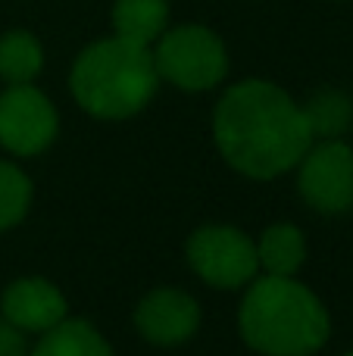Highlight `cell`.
<instances>
[{
	"label": "cell",
	"mask_w": 353,
	"mask_h": 356,
	"mask_svg": "<svg viewBox=\"0 0 353 356\" xmlns=\"http://www.w3.org/2000/svg\"><path fill=\"white\" fill-rule=\"evenodd\" d=\"M213 138L222 160L256 181L291 172L313 144L304 106L266 79H244L219 97Z\"/></svg>",
	"instance_id": "obj_1"
},
{
	"label": "cell",
	"mask_w": 353,
	"mask_h": 356,
	"mask_svg": "<svg viewBox=\"0 0 353 356\" xmlns=\"http://www.w3.org/2000/svg\"><path fill=\"white\" fill-rule=\"evenodd\" d=\"M306 125L313 131V141L322 138H341L353 122V104L347 100V94L341 91H322L304 106Z\"/></svg>",
	"instance_id": "obj_14"
},
{
	"label": "cell",
	"mask_w": 353,
	"mask_h": 356,
	"mask_svg": "<svg viewBox=\"0 0 353 356\" xmlns=\"http://www.w3.org/2000/svg\"><path fill=\"white\" fill-rule=\"evenodd\" d=\"M56 106L35 85H10L0 94V147L13 156H38L56 141Z\"/></svg>",
	"instance_id": "obj_7"
},
{
	"label": "cell",
	"mask_w": 353,
	"mask_h": 356,
	"mask_svg": "<svg viewBox=\"0 0 353 356\" xmlns=\"http://www.w3.org/2000/svg\"><path fill=\"white\" fill-rule=\"evenodd\" d=\"M169 29L166 0H116L113 3V35L138 47H154Z\"/></svg>",
	"instance_id": "obj_10"
},
{
	"label": "cell",
	"mask_w": 353,
	"mask_h": 356,
	"mask_svg": "<svg viewBox=\"0 0 353 356\" xmlns=\"http://www.w3.org/2000/svg\"><path fill=\"white\" fill-rule=\"evenodd\" d=\"M160 72L150 47H138L122 38H100L88 44L72 63L69 91L75 104L94 119L119 122L154 100Z\"/></svg>",
	"instance_id": "obj_3"
},
{
	"label": "cell",
	"mask_w": 353,
	"mask_h": 356,
	"mask_svg": "<svg viewBox=\"0 0 353 356\" xmlns=\"http://www.w3.org/2000/svg\"><path fill=\"white\" fill-rule=\"evenodd\" d=\"M150 54L160 81H169L188 94L210 91L229 75V50L222 38L206 25L188 22L166 29Z\"/></svg>",
	"instance_id": "obj_4"
},
{
	"label": "cell",
	"mask_w": 353,
	"mask_h": 356,
	"mask_svg": "<svg viewBox=\"0 0 353 356\" xmlns=\"http://www.w3.org/2000/svg\"><path fill=\"white\" fill-rule=\"evenodd\" d=\"M188 266L200 282L219 291L247 288L260 272L256 241L235 225H204L188 238Z\"/></svg>",
	"instance_id": "obj_5"
},
{
	"label": "cell",
	"mask_w": 353,
	"mask_h": 356,
	"mask_svg": "<svg viewBox=\"0 0 353 356\" xmlns=\"http://www.w3.org/2000/svg\"><path fill=\"white\" fill-rule=\"evenodd\" d=\"M28 356H116L106 338L85 319H63L38 338Z\"/></svg>",
	"instance_id": "obj_12"
},
{
	"label": "cell",
	"mask_w": 353,
	"mask_h": 356,
	"mask_svg": "<svg viewBox=\"0 0 353 356\" xmlns=\"http://www.w3.org/2000/svg\"><path fill=\"white\" fill-rule=\"evenodd\" d=\"M0 316L22 334H44L69 316L63 291L47 278H16L0 294Z\"/></svg>",
	"instance_id": "obj_9"
},
{
	"label": "cell",
	"mask_w": 353,
	"mask_h": 356,
	"mask_svg": "<svg viewBox=\"0 0 353 356\" xmlns=\"http://www.w3.org/2000/svg\"><path fill=\"white\" fill-rule=\"evenodd\" d=\"M256 259L266 275H297L306 263V238L291 222H275L256 238Z\"/></svg>",
	"instance_id": "obj_11"
},
{
	"label": "cell",
	"mask_w": 353,
	"mask_h": 356,
	"mask_svg": "<svg viewBox=\"0 0 353 356\" xmlns=\"http://www.w3.org/2000/svg\"><path fill=\"white\" fill-rule=\"evenodd\" d=\"M0 356H28V341L16 325L0 316Z\"/></svg>",
	"instance_id": "obj_16"
},
{
	"label": "cell",
	"mask_w": 353,
	"mask_h": 356,
	"mask_svg": "<svg viewBox=\"0 0 353 356\" xmlns=\"http://www.w3.org/2000/svg\"><path fill=\"white\" fill-rule=\"evenodd\" d=\"M135 325L144 341L156 347H179L200 328V307L188 291L154 288L135 307Z\"/></svg>",
	"instance_id": "obj_8"
},
{
	"label": "cell",
	"mask_w": 353,
	"mask_h": 356,
	"mask_svg": "<svg viewBox=\"0 0 353 356\" xmlns=\"http://www.w3.org/2000/svg\"><path fill=\"white\" fill-rule=\"evenodd\" d=\"M344 356H353V350H350V353H344Z\"/></svg>",
	"instance_id": "obj_17"
},
{
	"label": "cell",
	"mask_w": 353,
	"mask_h": 356,
	"mask_svg": "<svg viewBox=\"0 0 353 356\" xmlns=\"http://www.w3.org/2000/svg\"><path fill=\"white\" fill-rule=\"evenodd\" d=\"M238 328L263 356H313L325 347L331 319L325 303L294 275H263L244 291Z\"/></svg>",
	"instance_id": "obj_2"
},
{
	"label": "cell",
	"mask_w": 353,
	"mask_h": 356,
	"mask_svg": "<svg viewBox=\"0 0 353 356\" xmlns=\"http://www.w3.org/2000/svg\"><path fill=\"white\" fill-rule=\"evenodd\" d=\"M31 207V178L16 163L0 160V232L19 225Z\"/></svg>",
	"instance_id": "obj_15"
},
{
	"label": "cell",
	"mask_w": 353,
	"mask_h": 356,
	"mask_svg": "<svg viewBox=\"0 0 353 356\" xmlns=\"http://www.w3.org/2000/svg\"><path fill=\"white\" fill-rule=\"evenodd\" d=\"M44 69V47L31 31H6L0 38V79L6 85H31Z\"/></svg>",
	"instance_id": "obj_13"
},
{
	"label": "cell",
	"mask_w": 353,
	"mask_h": 356,
	"mask_svg": "<svg viewBox=\"0 0 353 356\" xmlns=\"http://www.w3.org/2000/svg\"><path fill=\"white\" fill-rule=\"evenodd\" d=\"M297 191L313 209L325 216L353 207V147L341 138L313 141L297 163Z\"/></svg>",
	"instance_id": "obj_6"
}]
</instances>
